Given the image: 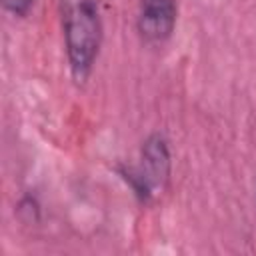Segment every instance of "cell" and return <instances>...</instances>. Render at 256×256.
Wrapping results in <instances>:
<instances>
[{
	"label": "cell",
	"mask_w": 256,
	"mask_h": 256,
	"mask_svg": "<svg viewBox=\"0 0 256 256\" xmlns=\"http://www.w3.org/2000/svg\"><path fill=\"white\" fill-rule=\"evenodd\" d=\"M62 32L70 74L82 84L90 76L102 46V16L96 0H66Z\"/></svg>",
	"instance_id": "1"
},
{
	"label": "cell",
	"mask_w": 256,
	"mask_h": 256,
	"mask_svg": "<svg viewBox=\"0 0 256 256\" xmlns=\"http://www.w3.org/2000/svg\"><path fill=\"white\" fill-rule=\"evenodd\" d=\"M170 168H172V158H170L168 140L160 132H154L142 142L140 164L120 166L118 172L132 188L134 196L142 204H148L168 184Z\"/></svg>",
	"instance_id": "2"
},
{
	"label": "cell",
	"mask_w": 256,
	"mask_h": 256,
	"mask_svg": "<svg viewBox=\"0 0 256 256\" xmlns=\"http://www.w3.org/2000/svg\"><path fill=\"white\" fill-rule=\"evenodd\" d=\"M178 8L174 0H140L136 30L146 44L166 42L176 28Z\"/></svg>",
	"instance_id": "3"
},
{
	"label": "cell",
	"mask_w": 256,
	"mask_h": 256,
	"mask_svg": "<svg viewBox=\"0 0 256 256\" xmlns=\"http://www.w3.org/2000/svg\"><path fill=\"white\" fill-rule=\"evenodd\" d=\"M2 6L6 12L18 16V18H24L30 14L32 6H34V0H2Z\"/></svg>",
	"instance_id": "4"
}]
</instances>
